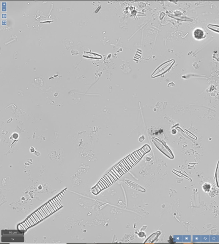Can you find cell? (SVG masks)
<instances>
[{
	"instance_id": "6da1fadb",
	"label": "cell",
	"mask_w": 219,
	"mask_h": 244,
	"mask_svg": "<svg viewBox=\"0 0 219 244\" xmlns=\"http://www.w3.org/2000/svg\"><path fill=\"white\" fill-rule=\"evenodd\" d=\"M150 150L149 146L146 145L122 159L102 177L96 185L92 188V193L97 195L109 187L131 169Z\"/></svg>"
},
{
	"instance_id": "7a4b0ae2",
	"label": "cell",
	"mask_w": 219,
	"mask_h": 244,
	"mask_svg": "<svg viewBox=\"0 0 219 244\" xmlns=\"http://www.w3.org/2000/svg\"><path fill=\"white\" fill-rule=\"evenodd\" d=\"M195 38L197 39H202L205 37V35L203 31L200 29H196L194 32Z\"/></svg>"
},
{
	"instance_id": "3957f363",
	"label": "cell",
	"mask_w": 219,
	"mask_h": 244,
	"mask_svg": "<svg viewBox=\"0 0 219 244\" xmlns=\"http://www.w3.org/2000/svg\"><path fill=\"white\" fill-rule=\"evenodd\" d=\"M83 56L84 57H87V58H93V59H100L102 58V56L99 54L87 52H84Z\"/></svg>"
},
{
	"instance_id": "277c9868",
	"label": "cell",
	"mask_w": 219,
	"mask_h": 244,
	"mask_svg": "<svg viewBox=\"0 0 219 244\" xmlns=\"http://www.w3.org/2000/svg\"><path fill=\"white\" fill-rule=\"evenodd\" d=\"M208 28L211 29L212 31L219 33V25H208Z\"/></svg>"
},
{
	"instance_id": "5b68a950",
	"label": "cell",
	"mask_w": 219,
	"mask_h": 244,
	"mask_svg": "<svg viewBox=\"0 0 219 244\" xmlns=\"http://www.w3.org/2000/svg\"><path fill=\"white\" fill-rule=\"evenodd\" d=\"M203 188L205 191H209L210 188V185L209 184H205L203 186Z\"/></svg>"
}]
</instances>
